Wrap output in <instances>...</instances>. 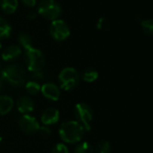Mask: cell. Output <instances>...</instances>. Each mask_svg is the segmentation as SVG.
<instances>
[{
	"label": "cell",
	"instance_id": "cell-1",
	"mask_svg": "<svg viewBox=\"0 0 153 153\" xmlns=\"http://www.w3.org/2000/svg\"><path fill=\"white\" fill-rule=\"evenodd\" d=\"M84 128L75 120L65 121L59 127V136L65 143L74 144L82 141L84 136Z\"/></svg>",
	"mask_w": 153,
	"mask_h": 153
},
{
	"label": "cell",
	"instance_id": "cell-2",
	"mask_svg": "<svg viewBox=\"0 0 153 153\" xmlns=\"http://www.w3.org/2000/svg\"><path fill=\"white\" fill-rule=\"evenodd\" d=\"M0 74L4 81H6L14 87H22L27 82L25 70L20 64L13 63L8 65L0 71Z\"/></svg>",
	"mask_w": 153,
	"mask_h": 153
},
{
	"label": "cell",
	"instance_id": "cell-3",
	"mask_svg": "<svg viewBox=\"0 0 153 153\" xmlns=\"http://www.w3.org/2000/svg\"><path fill=\"white\" fill-rule=\"evenodd\" d=\"M24 63H25L27 69L31 73L38 72V71L43 70L44 68L45 56L40 50L32 47L25 50Z\"/></svg>",
	"mask_w": 153,
	"mask_h": 153
},
{
	"label": "cell",
	"instance_id": "cell-4",
	"mask_svg": "<svg viewBox=\"0 0 153 153\" xmlns=\"http://www.w3.org/2000/svg\"><path fill=\"white\" fill-rule=\"evenodd\" d=\"M75 121H77L85 131H90L91 129V122L93 120V110L91 107L85 103L80 102L74 106V109Z\"/></svg>",
	"mask_w": 153,
	"mask_h": 153
},
{
	"label": "cell",
	"instance_id": "cell-5",
	"mask_svg": "<svg viewBox=\"0 0 153 153\" xmlns=\"http://www.w3.org/2000/svg\"><path fill=\"white\" fill-rule=\"evenodd\" d=\"M80 79L79 73L73 67H65L58 74L60 88L66 91L75 89L80 82Z\"/></svg>",
	"mask_w": 153,
	"mask_h": 153
},
{
	"label": "cell",
	"instance_id": "cell-6",
	"mask_svg": "<svg viewBox=\"0 0 153 153\" xmlns=\"http://www.w3.org/2000/svg\"><path fill=\"white\" fill-rule=\"evenodd\" d=\"M62 9L60 4L55 0H41L38 6V13L43 18L54 21L61 14Z\"/></svg>",
	"mask_w": 153,
	"mask_h": 153
},
{
	"label": "cell",
	"instance_id": "cell-7",
	"mask_svg": "<svg viewBox=\"0 0 153 153\" xmlns=\"http://www.w3.org/2000/svg\"><path fill=\"white\" fill-rule=\"evenodd\" d=\"M49 31L52 38L56 41H64L70 36L69 26L65 22L59 19L52 21Z\"/></svg>",
	"mask_w": 153,
	"mask_h": 153
},
{
	"label": "cell",
	"instance_id": "cell-8",
	"mask_svg": "<svg viewBox=\"0 0 153 153\" xmlns=\"http://www.w3.org/2000/svg\"><path fill=\"white\" fill-rule=\"evenodd\" d=\"M18 126L21 131L28 135L37 134L40 126L37 118L30 114L22 115L18 120Z\"/></svg>",
	"mask_w": 153,
	"mask_h": 153
},
{
	"label": "cell",
	"instance_id": "cell-9",
	"mask_svg": "<svg viewBox=\"0 0 153 153\" xmlns=\"http://www.w3.org/2000/svg\"><path fill=\"white\" fill-rule=\"evenodd\" d=\"M40 92L44 98L51 101H57L60 99L61 91L59 87L52 82H46L41 85Z\"/></svg>",
	"mask_w": 153,
	"mask_h": 153
},
{
	"label": "cell",
	"instance_id": "cell-10",
	"mask_svg": "<svg viewBox=\"0 0 153 153\" xmlns=\"http://www.w3.org/2000/svg\"><path fill=\"white\" fill-rule=\"evenodd\" d=\"M60 113L57 108L50 107L44 109L40 115V122L43 126H52L58 122Z\"/></svg>",
	"mask_w": 153,
	"mask_h": 153
},
{
	"label": "cell",
	"instance_id": "cell-11",
	"mask_svg": "<svg viewBox=\"0 0 153 153\" xmlns=\"http://www.w3.org/2000/svg\"><path fill=\"white\" fill-rule=\"evenodd\" d=\"M15 105H16L17 110L22 115L30 114L32 111H34V109H35V103H34L33 100L29 96L20 97L17 100Z\"/></svg>",
	"mask_w": 153,
	"mask_h": 153
},
{
	"label": "cell",
	"instance_id": "cell-12",
	"mask_svg": "<svg viewBox=\"0 0 153 153\" xmlns=\"http://www.w3.org/2000/svg\"><path fill=\"white\" fill-rule=\"evenodd\" d=\"M21 54H22V48L20 46L10 45L3 50L1 56L4 61L12 62V61H14L15 59H17Z\"/></svg>",
	"mask_w": 153,
	"mask_h": 153
},
{
	"label": "cell",
	"instance_id": "cell-13",
	"mask_svg": "<svg viewBox=\"0 0 153 153\" xmlns=\"http://www.w3.org/2000/svg\"><path fill=\"white\" fill-rule=\"evenodd\" d=\"M14 106L13 100L7 95H0V116L10 113Z\"/></svg>",
	"mask_w": 153,
	"mask_h": 153
},
{
	"label": "cell",
	"instance_id": "cell-14",
	"mask_svg": "<svg viewBox=\"0 0 153 153\" xmlns=\"http://www.w3.org/2000/svg\"><path fill=\"white\" fill-rule=\"evenodd\" d=\"M80 78L85 82H93L99 78V73L93 68H86L82 71Z\"/></svg>",
	"mask_w": 153,
	"mask_h": 153
},
{
	"label": "cell",
	"instance_id": "cell-15",
	"mask_svg": "<svg viewBox=\"0 0 153 153\" xmlns=\"http://www.w3.org/2000/svg\"><path fill=\"white\" fill-rule=\"evenodd\" d=\"M18 7V0H1V8L7 14L13 13Z\"/></svg>",
	"mask_w": 153,
	"mask_h": 153
},
{
	"label": "cell",
	"instance_id": "cell-16",
	"mask_svg": "<svg viewBox=\"0 0 153 153\" xmlns=\"http://www.w3.org/2000/svg\"><path fill=\"white\" fill-rule=\"evenodd\" d=\"M11 31L12 28L9 22L4 18L0 16V39H4L10 37Z\"/></svg>",
	"mask_w": 153,
	"mask_h": 153
},
{
	"label": "cell",
	"instance_id": "cell-17",
	"mask_svg": "<svg viewBox=\"0 0 153 153\" xmlns=\"http://www.w3.org/2000/svg\"><path fill=\"white\" fill-rule=\"evenodd\" d=\"M25 90L27 91V93L30 96H35L37 95L39 92H40V87L41 85L35 81H28L25 82L24 84Z\"/></svg>",
	"mask_w": 153,
	"mask_h": 153
},
{
	"label": "cell",
	"instance_id": "cell-18",
	"mask_svg": "<svg viewBox=\"0 0 153 153\" xmlns=\"http://www.w3.org/2000/svg\"><path fill=\"white\" fill-rule=\"evenodd\" d=\"M18 41L21 45V47L22 48L29 49L30 48H32V39L31 37L26 33V32H21L18 36Z\"/></svg>",
	"mask_w": 153,
	"mask_h": 153
},
{
	"label": "cell",
	"instance_id": "cell-19",
	"mask_svg": "<svg viewBox=\"0 0 153 153\" xmlns=\"http://www.w3.org/2000/svg\"><path fill=\"white\" fill-rule=\"evenodd\" d=\"M74 153H95L94 147L88 142H80L75 146Z\"/></svg>",
	"mask_w": 153,
	"mask_h": 153
},
{
	"label": "cell",
	"instance_id": "cell-20",
	"mask_svg": "<svg viewBox=\"0 0 153 153\" xmlns=\"http://www.w3.org/2000/svg\"><path fill=\"white\" fill-rule=\"evenodd\" d=\"M95 153H110L111 152V144L109 142L106 140H102L98 142L96 146L94 147Z\"/></svg>",
	"mask_w": 153,
	"mask_h": 153
},
{
	"label": "cell",
	"instance_id": "cell-21",
	"mask_svg": "<svg viewBox=\"0 0 153 153\" xmlns=\"http://www.w3.org/2000/svg\"><path fill=\"white\" fill-rule=\"evenodd\" d=\"M141 27L142 30H143V32L148 35V36H152L153 33V22L152 19H148V20H143L141 22Z\"/></svg>",
	"mask_w": 153,
	"mask_h": 153
},
{
	"label": "cell",
	"instance_id": "cell-22",
	"mask_svg": "<svg viewBox=\"0 0 153 153\" xmlns=\"http://www.w3.org/2000/svg\"><path fill=\"white\" fill-rule=\"evenodd\" d=\"M110 27V22L109 21L105 18V17H101L99 19L98 22H97V28L98 30H101V31H106L109 29Z\"/></svg>",
	"mask_w": 153,
	"mask_h": 153
},
{
	"label": "cell",
	"instance_id": "cell-23",
	"mask_svg": "<svg viewBox=\"0 0 153 153\" xmlns=\"http://www.w3.org/2000/svg\"><path fill=\"white\" fill-rule=\"evenodd\" d=\"M51 153H69V149L65 145V143H56Z\"/></svg>",
	"mask_w": 153,
	"mask_h": 153
},
{
	"label": "cell",
	"instance_id": "cell-24",
	"mask_svg": "<svg viewBox=\"0 0 153 153\" xmlns=\"http://www.w3.org/2000/svg\"><path fill=\"white\" fill-rule=\"evenodd\" d=\"M38 133L41 136H43V137H48V136L51 135L52 131L49 128V126H39V128L38 130Z\"/></svg>",
	"mask_w": 153,
	"mask_h": 153
},
{
	"label": "cell",
	"instance_id": "cell-25",
	"mask_svg": "<svg viewBox=\"0 0 153 153\" xmlns=\"http://www.w3.org/2000/svg\"><path fill=\"white\" fill-rule=\"evenodd\" d=\"M32 78H33V81L39 82L40 81H44L45 80L46 74L43 72V70H40V71H38V72H34V73H32Z\"/></svg>",
	"mask_w": 153,
	"mask_h": 153
},
{
	"label": "cell",
	"instance_id": "cell-26",
	"mask_svg": "<svg viewBox=\"0 0 153 153\" xmlns=\"http://www.w3.org/2000/svg\"><path fill=\"white\" fill-rule=\"evenodd\" d=\"M22 1L28 7H33L36 4V0H22Z\"/></svg>",
	"mask_w": 153,
	"mask_h": 153
},
{
	"label": "cell",
	"instance_id": "cell-27",
	"mask_svg": "<svg viewBox=\"0 0 153 153\" xmlns=\"http://www.w3.org/2000/svg\"><path fill=\"white\" fill-rule=\"evenodd\" d=\"M37 15H38V13H37L35 11H30V12L27 13V18H28L29 20H34V19H36Z\"/></svg>",
	"mask_w": 153,
	"mask_h": 153
},
{
	"label": "cell",
	"instance_id": "cell-28",
	"mask_svg": "<svg viewBox=\"0 0 153 153\" xmlns=\"http://www.w3.org/2000/svg\"><path fill=\"white\" fill-rule=\"evenodd\" d=\"M3 86H4V79H3V77H2L1 74H0V91H2Z\"/></svg>",
	"mask_w": 153,
	"mask_h": 153
},
{
	"label": "cell",
	"instance_id": "cell-29",
	"mask_svg": "<svg viewBox=\"0 0 153 153\" xmlns=\"http://www.w3.org/2000/svg\"><path fill=\"white\" fill-rule=\"evenodd\" d=\"M1 51H2V45H1V43H0V53H1Z\"/></svg>",
	"mask_w": 153,
	"mask_h": 153
},
{
	"label": "cell",
	"instance_id": "cell-30",
	"mask_svg": "<svg viewBox=\"0 0 153 153\" xmlns=\"http://www.w3.org/2000/svg\"><path fill=\"white\" fill-rule=\"evenodd\" d=\"M1 142H2V135L0 134V143H1Z\"/></svg>",
	"mask_w": 153,
	"mask_h": 153
},
{
	"label": "cell",
	"instance_id": "cell-31",
	"mask_svg": "<svg viewBox=\"0 0 153 153\" xmlns=\"http://www.w3.org/2000/svg\"><path fill=\"white\" fill-rule=\"evenodd\" d=\"M0 68H1V63H0Z\"/></svg>",
	"mask_w": 153,
	"mask_h": 153
}]
</instances>
